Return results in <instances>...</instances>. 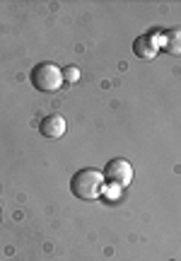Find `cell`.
<instances>
[{
  "label": "cell",
  "instance_id": "obj_1",
  "mask_svg": "<svg viewBox=\"0 0 181 261\" xmlns=\"http://www.w3.org/2000/svg\"><path fill=\"white\" fill-rule=\"evenodd\" d=\"M102 189H104V172H99L95 167L77 169L73 174V179H70V191L80 201H95V198H99Z\"/></svg>",
  "mask_w": 181,
  "mask_h": 261
},
{
  "label": "cell",
  "instance_id": "obj_2",
  "mask_svg": "<svg viewBox=\"0 0 181 261\" xmlns=\"http://www.w3.org/2000/svg\"><path fill=\"white\" fill-rule=\"evenodd\" d=\"M29 80H32V85L37 87L39 92H56V90H61V85H63V70L56 63L44 61V63L34 65Z\"/></svg>",
  "mask_w": 181,
  "mask_h": 261
},
{
  "label": "cell",
  "instance_id": "obj_3",
  "mask_svg": "<svg viewBox=\"0 0 181 261\" xmlns=\"http://www.w3.org/2000/svg\"><path fill=\"white\" fill-rule=\"evenodd\" d=\"M104 179H109L111 184H118L121 189L128 187V184L133 181V165L124 158L109 160L104 167Z\"/></svg>",
  "mask_w": 181,
  "mask_h": 261
},
{
  "label": "cell",
  "instance_id": "obj_4",
  "mask_svg": "<svg viewBox=\"0 0 181 261\" xmlns=\"http://www.w3.org/2000/svg\"><path fill=\"white\" fill-rule=\"evenodd\" d=\"M160 51H162V46H160V32L140 34V37L133 41V54L138 58H143V61H153Z\"/></svg>",
  "mask_w": 181,
  "mask_h": 261
},
{
  "label": "cell",
  "instance_id": "obj_5",
  "mask_svg": "<svg viewBox=\"0 0 181 261\" xmlns=\"http://www.w3.org/2000/svg\"><path fill=\"white\" fill-rule=\"evenodd\" d=\"M66 128H68V123L61 114H48V116H44L41 123H39V133L48 140L63 138V136H66Z\"/></svg>",
  "mask_w": 181,
  "mask_h": 261
},
{
  "label": "cell",
  "instance_id": "obj_6",
  "mask_svg": "<svg viewBox=\"0 0 181 261\" xmlns=\"http://www.w3.org/2000/svg\"><path fill=\"white\" fill-rule=\"evenodd\" d=\"M160 46H162V51L172 54V56H181V27L160 32Z\"/></svg>",
  "mask_w": 181,
  "mask_h": 261
},
{
  "label": "cell",
  "instance_id": "obj_7",
  "mask_svg": "<svg viewBox=\"0 0 181 261\" xmlns=\"http://www.w3.org/2000/svg\"><path fill=\"white\" fill-rule=\"evenodd\" d=\"M102 194H104L109 201H118V198H121V187H118V184H114V187H106V189H102Z\"/></svg>",
  "mask_w": 181,
  "mask_h": 261
},
{
  "label": "cell",
  "instance_id": "obj_8",
  "mask_svg": "<svg viewBox=\"0 0 181 261\" xmlns=\"http://www.w3.org/2000/svg\"><path fill=\"white\" fill-rule=\"evenodd\" d=\"M63 80H68V83H77V80H80V70H77L75 65H68L66 70H63Z\"/></svg>",
  "mask_w": 181,
  "mask_h": 261
}]
</instances>
